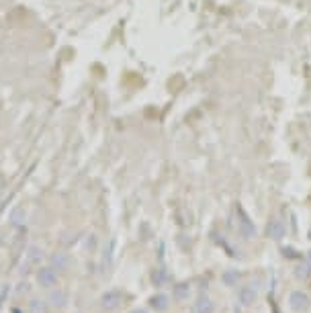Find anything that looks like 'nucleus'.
I'll use <instances>...</instances> for the list:
<instances>
[{
    "instance_id": "6e6552de",
    "label": "nucleus",
    "mask_w": 311,
    "mask_h": 313,
    "mask_svg": "<svg viewBox=\"0 0 311 313\" xmlns=\"http://www.w3.org/2000/svg\"><path fill=\"white\" fill-rule=\"evenodd\" d=\"M53 264H56V266H66L68 260H66V258H62V256H56V258H53Z\"/></svg>"
},
{
    "instance_id": "39448f33",
    "label": "nucleus",
    "mask_w": 311,
    "mask_h": 313,
    "mask_svg": "<svg viewBox=\"0 0 311 313\" xmlns=\"http://www.w3.org/2000/svg\"><path fill=\"white\" fill-rule=\"evenodd\" d=\"M256 297H258V293H256V289L252 287H244L242 291H240V299H242V303L244 305H252V303L256 301Z\"/></svg>"
},
{
    "instance_id": "423d86ee",
    "label": "nucleus",
    "mask_w": 311,
    "mask_h": 313,
    "mask_svg": "<svg viewBox=\"0 0 311 313\" xmlns=\"http://www.w3.org/2000/svg\"><path fill=\"white\" fill-rule=\"evenodd\" d=\"M268 235L272 239H280L282 235H285V225H282V221H272V223L268 225Z\"/></svg>"
},
{
    "instance_id": "1a4fd4ad",
    "label": "nucleus",
    "mask_w": 311,
    "mask_h": 313,
    "mask_svg": "<svg viewBox=\"0 0 311 313\" xmlns=\"http://www.w3.org/2000/svg\"><path fill=\"white\" fill-rule=\"evenodd\" d=\"M129 313H148V311H145V309H131Z\"/></svg>"
},
{
    "instance_id": "0eeeda50",
    "label": "nucleus",
    "mask_w": 311,
    "mask_h": 313,
    "mask_svg": "<svg viewBox=\"0 0 311 313\" xmlns=\"http://www.w3.org/2000/svg\"><path fill=\"white\" fill-rule=\"evenodd\" d=\"M195 311L197 313H213V303L209 301L207 297H201L195 305Z\"/></svg>"
},
{
    "instance_id": "f257e3e1",
    "label": "nucleus",
    "mask_w": 311,
    "mask_h": 313,
    "mask_svg": "<svg viewBox=\"0 0 311 313\" xmlns=\"http://www.w3.org/2000/svg\"><path fill=\"white\" fill-rule=\"evenodd\" d=\"M37 281L43 289H56L58 287V272L53 268H41L37 272Z\"/></svg>"
},
{
    "instance_id": "f03ea898",
    "label": "nucleus",
    "mask_w": 311,
    "mask_h": 313,
    "mask_svg": "<svg viewBox=\"0 0 311 313\" xmlns=\"http://www.w3.org/2000/svg\"><path fill=\"white\" fill-rule=\"evenodd\" d=\"M289 303H291V309H293V311L303 313V311H307V307H309V297H307L305 293L295 291V293H291Z\"/></svg>"
},
{
    "instance_id": "9d476101",
    "label": "nucleus",
    "mask_w": 311,
    "mask_h": 313,
    "mask_svg": "<svg viewBox=\"0 0 311 313\" xmlns=\"http://www.w3.org/2000/svg\"><path fill=\"white\" fill-rule=\"evenodd\" d=\"M13 313H23V311H19V309H13Z\"/></svg>"
},
{
    "instance_id": "7ed1b4c3",
    "label": "nucleus",
    "mask_w": 311,
    "mask_h": 313,
    "mask_svg": "<svg viewBox=\"0 0 311 313\" xmlns=\"http://www.w3.org/2000/svg\"><path fill=\"white\" fill-rule=\"evenodd\" d=\"M103 307L105 309H115V307H119L123 303V295L119 293V291H111V293H107V295H103Z\"/></svg>"
},
{
    "instance_id": "20e7f679",
    "label": "nucleus",
    "mask_w": 311,
    "mask_h": 313,
    "mask_svg": "<svg viewBox=\"0 0 311 313\" xmlns=\"http://www.w3.org/2000/svg\"><path fill=\"white\" fill-rule=\"evenodd\" d=\"M168 295H164V293H158V295H154V297L150 299V307L156 309V311H166L168 309Z\"/></svg>"
}]
</instances>
